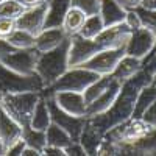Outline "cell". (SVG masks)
Returning a JSON list of instances; mask_svg holds the SVG:
<instances>
[{"instance_id":"f6af8a7d","label":"cell","mask_w":156,"mask_h":156,"mask_svg":"<svg viewBox=\"0 0 156 156\" xmlns=\"http://www.w3.org/2000/svg\"><path fill=\"white\" fill-rule=\"evenodd\" d=\"M2 100H3V94L0 92V108H2Z\"/></svg>"},{"instance_id":"ab89813d","label":"cell","mask_w":156,"mask_h":156,"mask_svg":"<svg viewBox=\"0 0 156 156\" xmlns=\"http://www.w3.org/2000/svg\"><path fill=\"white\" fill-rule=\"evenodd\" d=\"M139 6L148 11H156V0H140Z\"/></svg>"},{"instance_id":"2e32d148","label":"cell","mask_w":156,"mask_h":156,"mask_svg":"<svg viewBox=\"0 0 156 156\" xmlns=\"http://www.w3.org/2000/svg\"><path fill=\"white\" fill-rule=\"evenodd\" d=\"M22 131H23V126L0 108V139H2L5 145V151L14 142L22 139Z\"/></svg>"},{"instance_id":"277c9868","label":"cell","mask_w":156,"mask_h":156,"mask_svg":"<svg viewBox=\"0 0 156 156\" xmlns=\"http://www.w3.org/2000/svg\"><path fill=\"white\" fill-rule=\"evenodd\" d=\"M100 75L89 70L86 67L81 66H75V67H69L64 72L58 80L50 84L48 87L42 89V95H53L55 92H61V90H75V92H83V90L95 81Z\"/></svg>"},{"instance_id":"4dcf8cb0","label":"cell","mask_w":156,"mask_h":156,"mask_svg":"<svg viewBox=\"0 0 156 156\" xmlns=\"http://www.w3.org/2000/svg\"><path fill=\"white\" fill-rule=\"evenodd\" d=\"M70 5L80 8L87 16H90V14H97L98 12L100 0H70Z\"/></svg>"},{"instance_id":"d6a6232c","label":"cell","mask_w":156,"mask_h":156,"mask_svg":"<svg viewBox=\"0 0 156 156\" xmlns=\"http://www.w3.org/2000/svg\"><path fill=\"white\" fill-rule=\"evenodd\" d=\"M123 22H125V25H126L129 30H137V28L142 27L140 19H139V16H137L136 9H128V11H126V14H125Z\"/></svg>"},{"instance_id":"ac0fdd59","label":"cell","mask_w":156,"mask_h":156,"mask_svg":"<svg viewBox=\"0 0 156 156\" xmlns=\"http://www.w3.org/2000/svg\"><path fill=\"white\" fill-rule=\"evenodd\" d=\"M98 14H100L105 27H112V25L123 22L126 9L122 8L117 0H100Z\"/></svg>"},{"instance_id":"60d3db41","label":"cell","mask_w":156,"mask_h":156,"mask_svg":"<svg viewBox=\"0 0 156 156\" xmlns=\"http://www.w3.org/2000/svg\"><path fill=\"white\" fill-rule=\"evenodd\" d=\"M19 2H20L25 8H31V6H36V5L45 3V2H48V0H19Z\"/></svg>"},{"instance_id":"9c48e42d","label":"cell","mask_w":156,"mask_h":156,"mask_svg":"<svg viewBox=\"0 0 156 156\" xmlns=\"http://www.w3.org/2000/svg\"><path fill=\"white\" fill-rule=\"evenodd\" d=\"M125 55V48H101L100 51L89 58L86 62L81 64V67H86L89 70H92L98 75H111L112 70L115 69L117 62L120 61V58Z\"/></svg>"},{"instance_id":"e575fe53","label":"cell","mask_w":156,"mask_h":156,"mask_svg":"<svg viewBox=\"0 0 156 156\" xmlns=\"http://www.w3.org/2000/svg\"><path fill=\"white\" fill-rule=\"evenodd\" d=\"M64 153H66V156H81V154H86L83 145L78 140H72L70 144L64 148Z\"/></svg>"},{"instance_id":"836d02e7","label":"cell","mask_w":156,"mask_h":156,"mask_svg":"<svg viewBox=\"0 0 156 156\" xmlns=\"http://www.w3.org/2000/svg\"><path fill=\"white\" fill-rule=\"evenodd\" d=\"M140 119L144 120V122H147L150 126L156 128V100L144 111V114L140 115Z\"/></svg>"},{"instance_id":"52a82bcc","label":"cell","mask_w":156,"mask_h":156,"mask_svg":"<svg viewBox=\"0 0 156 156\" xmlns=\"http://www.w3.org/2000/svg\"><path fill=\"white\" fill-rule=\"evenodd\" d=\"M39 51L31 47V48H16L6 53L5 56L0 58V62H3L5 66L11 70H14L22 75H33L34 73V66L37 59Z\"/></svg>"},{"instance_id":"74e56055","label":"cell","mask_w":156,"mask_h":156,"mask_svg":"<svg viewBox=\"0 0 156 156\" xmlns=\"http://www.w3.org/2000/svg\"><path fill=\"white\" fill-rule=\"evenodd\" d=\"M12 50H16L14 47H12L6 39H2L0 37V58L2 56H5L6 53H9V51H12Z\"/></svg>"},{"instance_id":"484cf974","label":"cell","mask_w":156,"mask_h":156,"mask_svg":"<svg viewBox=\"0 0 156 156\" xmlns=\"http://www.w3.org/2000/svg\"><path fill=\"white\" fill-rule=\"evenodd\" d=\"M112 81V76L111 75H100L95 81L90 83L84 90H83V97H84V101H86V105H90L103 90H105L109 83Z\"/></svg>"},{"instance_id":"8fae6325","label":"cell","mask_w":156,"mask_h":156,"mask_svg":"<svg viewBox=\"0 0 156 156\" xmlns=\"http://www.w3.org/2000/svg\"><path fill=\"white\" fill-rule=\"evenodd\" d=\"M47 3H41L31 8H27L22 14L16 19V28L25 30L31 34H37L44 28V20H45V11H47Z\"/></svg>"},{"instance_id":"30bf717a","label":"cell","mask_w":156,"mask_h":156,"mask_svg":"<svg viewBox=\"0 0 156 156\" xmlns=\"http://www.w3.org/2000/svg\"><path fill=\"white\" fill-rule=\"evenodd\" d=\"M154 45H156V34L148 28L140 27L137 30H133L129 34L125 44V53L139 59H144L154 48Z\"/></svg>"},{"instance_id":"4316f807","label":"cell","mask_w":156,"mask_h":156,"mask_svg":"<svg viewBox=\"0 0 156 156\" xmlns=\"http://www.w3.org/2000/svg\"><path fill=\"white\" fill-rule=\"evenodd\" d=\"M103 28H105V25H103V20L100 17V14L97 12V14H90L86 17L83 27L80 28V31H78V34L86 37V39H95L101 31Z\"/></svg>"},{"instance_id":"44dd1931","label":"cell","mask_w":156,"mask_h":156,"mask_svg":"<svg viewBox=\"0 0 156 156\" xmlns=\"http://www.w3.org/2000/svg\"><path fill=\"white\" fill-rule=\"evenodd\" d=\"M50 123H51V117H50L48 103H47V98L44 95H41V98H39V101L36 103V106L33 109L31 119H30V126L34 129L45 131Z\"/></svg>"},{"instance_id":"b9f144b4","label":"cell","mask_w":156,"mask_h":156,"mask_svg":"<svg viewBox=\"0 0 156 156\" xmlns=\"http://www.w3.org/2000/svg\"><path fill=\"white\" fill-rule=\"evenodd\" d=\"M20 156H42L41 153H39L36 148H31L28 145H25V148L22 150V154Z\"/></svg>"},{"instance_id":"ee69618b","label":"cell","mask_w":156,"mask_h":156,"mask_svg":"<svg viewBox=\"0 0 156 156\" xmlns=\"http://www.w3.org/2000/svg\"><path fill=\"white\" fill-rule=\"evenodd\" d=\"M2 154H5V145H3L2 139H0V156H2Z\"/></svg>"},{"instance_id":"6da1fadb","label":"cell","mask_w":156,"mask_h":156,"mask_svg":"<svg viewBox=\"0 0 156 156\" xmlns=\"http://www.w3.org/2000/svg\"><path fill=\"white\" fill-rule=\"evenodd\" d=\"M148 83H150V76L144 70H140L137 75L131 76L129 80L122 83V87L119 90V94H117L114 103L105 112H101L98 115H92V117H86V120L90 125H94L103 134L108 133L114 126L126 122L128 119L133 117V109H134V103H136V97L139 94V90Z\"/></svg>"},{"instance_id":"7402d4cb","label":"cell","mask_w":156,"mask_h":156,"mask_svg":"<svg viewBox=\"0 0 156 156\" xmlns=\"http://www.w3.org/2000/svg\"><path fill=\"white\" fill-rule=\"evenodd\" d=\"M86 17H87V14L84 11H81L80 8L70 5V8L66 12V17H64V22H62V28H64V31L67 33V36L76 34L78 31H80V28L83 27Z\"/></svg>"},{"instance_id":"7bdbcfd3","label":"cell","mask_w":156,"mask_h":156,"mask_svg":"<svg viewBox=\"0 0 156 156\" xmlns=\"http://www.w3.org/2000/svg\"><path fill=\"white\" fill-rule=\"evenodd\" d=\"M150 84L156 87V70L153 72V75H151V78H150Z\"/></svg>"},{"instance_id":"7c38bea8","label":"cell","mask_w":156,"mask_h":156,"mask_svg":"<svg viewBox=\"0 0 156 156\" xmlns=\"http://www.w3.org/2000/svg\"><path fill=\"white\" fill-rule=\"evenodd\" d=\"M47 97V95H45ZM53 100L56 101V105L72 115H78V117H86V109L87 105L84 101L83 92H75V90H61V92H55Z\"/></svg>"},{"instance_id":"f1b7e54d","label":"cell","mask_w":156,"mask_h":156,"mask_svg":"<svg viewBox=\"0 0 156 156\" xmlns=\"http://www.w3.org/2000/svg\"><path fill=\"white\" fill-rule=\"evenodd\" d=\"M27 9L19 0H2L0 2V17L17 19Z\"/></svg>"},{"instance_id":"d4e9b609","label":"cell","mask_w":156,"mask_h":156,"mask_svg":"<svg viewBox=\"0 0 156 156\" xmlns=\"http://www.w3.org/2000/svg\"><path fill=\"white\" fill-rule=\"evenodd\" d=\"M22 139L25 140V145H28V147H31V148H36L41 154H42L44 147L47 145L45 131H42V129H34V128H31L30 125L23 128Z\"/></svg>"},{"instance_id":"3957f363","label":"cell","mask_w":156,"mask_h":156,"mask_svg":"<svg viewBox=\"0 0 156 156\" xmlns=\"http://www.w3.org/2000/svg\"><path fill=\"white\" fill-rule=\"evenodd\" d=\"M41 92L37 90H25V92H14V94H3L2 109L11 115L17 123L23 128L30 125V119L36 103L41 98Z\"/></svg>"},{"instance_id":"d6986e66","label":"cell","mask_w":156,"mask_h":156,"mask_svg":"<svg viewBox=\"0 0 156 156\" xmlns=\"http://www.w3.org/2000/svg\"><path fill=\"white\" fill-rule=\"evenodd\" d=\"M140 70H142V59L134 58L131 55H126L125 53L120 58V61L117 62V66L112 70L111 76L115 78V80H119L120 83H123V81L129 80L131 76L137 75Z\"/></svg>"},{"instance_id":"5b68a950","label":"cell","mask_w":156,"mask_h":156,"mask_svg":"<svg viewBox=\"0 0 156 156\" xmlns=\"http://www.w3.org/2000/svg\"><path fill=\"white\" fill-rule=\"evenodd\" d=\"M42 89L44 84L36 72L33 75H22L8 69L3 62H0V92L2 94L25 92V90L42 92Z\"/></svg>"},{"instance_id":"8d00e7d4","label":"cell","mask_w":156,"mask_h":156,"mask_svg":"<svg viewBox=\"0 0 156 156\" xmlns=\"http://www.w3.org/2000/svg\"><path fill=\"white\" fill-rule=\"evenodd\" d=\"M42 154H44V156H66V153H64V148L53 147V145H45L44 150H42Z\"/></svg>"},{"instance_id":"83f0119b","label":"cell","mask_w":156,"mask_h":156,"mask_svg":"<svg viewBox=\"0 0 156 156\" xmlns=\"http://www.w3.org/2000/svg\"><path fill=\"white\" fill-rule=\"evenodd\" d=\"M6 41L14 48H31L34 47V34L20 28H16L6 37Z\"/></svg>"},{"instance_id":"1f68e13d","label":"cell","mask_w":156,"mask_h":156,"mask_svg":"<svg viewBox=\"0 0 156 156\" xmlns=\"http://www.w3.org/2000/svg\"><path fill=\"white\" fill-rule=\"evenodd\" d=\"M14 30H16V19L0 17V37L6 39Z\"/></svg>"},{"instance_id":"d590c367","label":"cell","mask_w":156,"mask_h":156,"mask_svg":"<svg viewBox=\"0 0 156 156\" xmlns=\"http://www.w3.org/2000/svg\"><path fill=\"white\" fill-rule=\"evenodd\" d=\"M23 148H25V140H23V139H19V140L14 142L11 147L6 148L5 154H6V156H20Z\"/></svg>"},{"instance_id":"cb8c5ba5","label":"cell","mask_w":156,"mask_h":156,"mask_svg":"<svg viewBox=\"0 0 156 156\" xmlns=\"http://www.w3.org/2000/svg\"><path fill=\"white\" fill-rule=\"evenodd\" d=\"M45 136H47V145H53V147H59V148H66L72 142L70 134L53 122L45 129Z\"/></svg>"},{"instance_id":"8992f818","label":"cell","mask_w":156,"mask_h":156,"mask_svg":"<svg viewBox=\"0 0 156 156\" xmlns=\"http://www.w3.org/2000/svg\"><path fill=\"white\" fill-rule=\"evenodd\" d=\"M45 97V95H44ZM47 103H48V109H50V117H51V122L56 123L58 126H61L62 129L70 134L72 140H78L80 139V134L83 131V128L86 125V117H78V115H72L66 111H62L56 101L53 100V97L47 95Z\"/></svg>"},{"instance_id":"e0dca14e","label":"cell","mask_w":156,"mask_h":156,"mask_svg":"<svg viewBox=\"0 0 156 156\" xmlns=\"http://www.w3.org/2000/svg\"><path fill=\"white\" fill-rule=\"evenodd\" d=\"M69 8H70V0H48L44 28L62 27L64 17H66V12Z\"/></svg>"},{"instance_id":"9a60e30c","label":"cell","mask_w":156,"mask_h":156,"mask_svg":"<svg viewBox=\"0 0 156 156\" xmlns=\"http://www.w3.org/2000/svg\"><path fill=\"white\" fill-rule=\"evenodd\" d=\"M67 33L64 31L62 27H55V28H42L36 36H34V48L37 51H47L58 47L61 42L67 39Z\"/></svg>"},{"instance_id":"7a4b0ae2","label":"cell","mask_w":156,"mask_h":156,"mask_svg":"<svg viewBox=\"0 0 156 156\" xmlns=\"http://www.w3.org/2000/svg\"><path fill=\"white\" fill-rule=\"evenodd\" d=\"M67 69H69V37L58 47L37 53L34 72L41 78L44 87L53 84Z\"/></svg>"},{"instance_id":"f35d334b","label":"cell","mask_w":156,"mask_h":156,"mask_svg":"<svg viewBox=\"0 0 156 156\" xmlns=\"http://www.w3.org/2000/svg\"><path fill=\"white\" fill-rule=\"evenodd\" d=\"M117 2H119V5L122 8H125L128 11V9H136L140 3V0H117Z\"/></svg>"},{"instance_id":"ffe728a7","label":"cell","mask_w":156,"mask_h":156,"mask_svg":"<svg viewBox=\"0 0 156 156\" xmlns=\"http://www.w3.org/2000/svg\"><path fill=\"white\" fill-rule=\"evenodd\" d=\"M103 134L101 131H98V129L94 126V125H90L87 120H86V125L83 128V131L80 134V139H78V142L83 145L86 154H97L98 151V147L101 144V140H103Z\"/></svg>"},{"instance_id":"5bb4252c","label":"cell","mask_w":156,"mask_h":156,"mask_svg":"<svg viewBox=\"0 0 156 156\" xmlns=\"http://www.w3.org/2000/svg\"><path fill=\"white\" fill-rule=\"evenodd\" d=\"M122 87V83L119 80H115V78H112V81L109 83V86L103 90V92L90 103V105H87V109H86V117H92V115H98L101 112H105L117 97V94H119V90Z\"/></svg>"},{"instance_id":"603a6c76","label":"cell","mask_w":156,"mask_h":156,"mask_svg":"<svg viewBox=\"0 0 156 156\" xmlns=\"http://www.w3.org/2000/svg\"><path fill=\"white\" fill-rule=\"evenodd\" d=\"M156 100V87L151 86L150 83L145 84L139 90V94L136 97V103H134V109H133V117H140L144 114V111L151 105Z\"/></svg>"},{"instance_id":"f546056e","label":"cell","mask_w":156,"mask_h":156,"mask_svg":"<svg viewBox=\"0 0 156 156\" xmlns=\"http://www.w3.org/2000/svg\"><path fill=\"white\" fill-rule=\"evenodd\" d=\"M136 12H137V16L140 19L142 27L151 30L156 34V11H148V9H144V8L137 6Z\"/></svg>"},{"instance_id":"4fadbf2b","label":"cell","mask_w":156,"mask_h":156,"mask_svg":"<svg viewBox=\"0 0 156 156\" xmlns=\"http://www.w3.org/2000/svg\"><path fill=\"white\" fill-rule=\"evenodd\" d=\"M133 30H129L125 22L112 25V27H105L103 31L95 37V41L100 44L101 48H119L123 47L128 41L129 34H131Z\"/></svg>"},{"instance_id":"ba28073f","label":"cell","mask_w":156,"mask_h":156,"mask_svg":"<svg viewBox=\"0 0 156 156\" xmlns=\"http://www.w3.org/2000/svg\"><path fill=\"white\" fill-rule=\"evenodd\" d=\"M100 50L101 47L95 39H86L78 33L69 36V67L81 66Z\"/></svg>"}]
</instances>
